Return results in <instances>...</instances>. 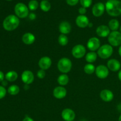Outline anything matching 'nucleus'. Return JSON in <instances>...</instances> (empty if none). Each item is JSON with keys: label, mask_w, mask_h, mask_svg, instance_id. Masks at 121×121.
Returning <instances> with one entry per match:
<instances>
[{"label": "nucleus", "mask_w": 121, "mask_h": 121, "mask_svg": "<svg viewBox=\"0 0 121 121\" xmlns=\"http://www.w3.org/2000/svg\"><path fill=\"white\" fill-rule=\"evenodd\" d=\"M105 9L111 16H119L121 15V1L119 0H108L105 5Z\"/></svg>", "instance_id": "f257e3e1"}, {"label": "nucleus", "mask_w": 121, "mask_h": 121, "mask_svg": "<svg viewBox=\"0 0 121 121\" xmlns=\"http://www.w3.org/2000/svg\"><path fill=\"white\" fill-rule=\"evenodd\" d=\"M20 24L18 17L14 15H9L4 19L3 21V27L5 30L13 31L16 29Z\"/></svg>", "instance_id": "f03ea898"}, {"label": "nucleus", "mask_w": 121, "mask_h": 121, "mask_svg": "<svg viewBox=\"0 0 121 121\" xmlns=\"http://www.w3.org/2000/svg\"><path fill=\"white\" fill-rule=\"evenodd\" d=\"M72 67V61L67 57L61 58L59 60L57 68L63 74H66L71 70Z\"/></svg>", "instance_id": "7ed1b4c3"}, {"label": "nucleus", "mask_w": 121, "mask_h": 121, "mask_svg": "<svg viewBox=\"0 0 121 121\" xmlns=\"http://www.w3.org/2000/svg\"><path fill=\"white\" fill-rule=\"evenodd\" d=\"M113 47L110 44H104L100 46L98 50V55L103 59L109 58L113 54Z\"/></svg>", "instance_id": "20e7f679"}, {"label": "nucleus", "mask_w": 121, "mask_h": 121, "mask_svg": "<svg viewBox=\"0 0 121 121\" xmlns=\"http://www.w3.org/2000/svg\"><path fill=\"white\" fill-rule=\"evenodd\" d=\"M14 11L17 17L20 18H26L29 14L28 7L23 3L17 4L14 8Z\"/></svg>", "instance_id": "39448f33"}, {"label": "nucleus", "mask_w": 121, "mask_h": 121, "mask_svg": "<svg viewBox=\"0 0 121 121\" xmlns=\"http://www.w3.org/2000/svg\"><path fill=\"white\" fill-rule=\"evenodd\" d=\"M108 41L110 45L114 47L121 45V33L115 31H112L108 36Z\"/></svg>", "instance_id": "423d86ee"}, {"label": "nucleus", "mask_w": 121, "mask_h": 121, "mask_svg": "<svg viewBox=\"0 0 121 121\" xmlns=\"http://www.w3.org/2000/svg\"><path fill=\"white\" fill-rule=\"evenodd\" d=\"M86 50L85 46L82 44H78L73 47L72 54L76 59H81L85 56Z\"/></svg>", "instance_id": "0eeeda50"}, {"label": "nucleus", "mask_w": 121, "mask_h": 121, "mask_svg": "<svg viewBox=\"0 0 121 121\" xmlns=\"http://www.w3.org/2000/svg\"><path fill=\"white\" fill-rule=\"evenodd\" d=\"M95 73L98 78L104 79L108 76L109 72V69L108 68L107 66L101 65L96 67Z\"/></svg>", "instance_id": "6e6552de"}, {"label": "nucleus", "mask_w": 121, "mask_h": 121, "mask_svg": "<svg viewBox=\"0 0 121 121\" xmlns=\"http://www.w3.org/2000/svg\"><path fill=\"white\" fill-rule=\"evenodd\" d=\"M87 47L91 52H95L100 48V40L97 37H92L89 39L87 43Z\"/></svg>", "instance_id": "1a4fd4ad"}, {"label": "nucleus", "mask_w": 121, "mask_h": 121, "mask_svg": "<svg viewBox=\"0 0 121 121\" xmlns=\"http://www.w3.org/2000/svg\"><path fill=\"white\" fill-rule=\"evenodd\" d=\"M21 80L26 85H30L34 80V76L30 70H24L21 74Z\"/></svg>", "instance_id": "9d476101"}, {"label": "nucleus", "mask_w": 121, "mask_h": 121, "mask_svg": "<svg viewBox=\"0 0 121 121\" xmlns=\"http://www.w3.org/2000/svg\"><path fill=\"white\" fill-rule=\"evenodd\" d=\"M105 6L102 2L95 4L92 8V14L95 17H100L104 14L105 12Z\"/></svg>", "instance_id": "9b49d317"}, {"label": "nucleus", "mask_w": 121, "mask_h": 121, "mask_svg": "<svg viewBox=\"0 0 121 121\" xmlns=\"http://www.w3.org/2000/svg\"><path fill=\"white\" fill-rule=\"evenodd\" d=\"M61 117L65 121H73L75 119V112L70 108H66L61 112Z\"/></svg>", "instance_id": "f8f14e48"}, {"label": "nucleus", "mask_w": 121, "mask_h": 121, "mask_svg": "<svg viewBox=\"0 0 121 121\" xmlns=\"http://www.w3.org/2000/svg\"><path fill=\"white\" fill-rule=\"evenodd\" d=\"M52 64V59L48 56L42 57L39 61V66L41 69L46 70L51 67Z\"/></svg>", "instance_id": "ddd939ff"}, {"label": "nucleus", "mask_w": 121, "mask_h": 121, "mask_svg": "<svg viewBox=\"0 0 121 121\" xmlns=\"http://www.w3.org/2000/svg\"><path fill=\"white\" fill-rule=\"evenodd\" d=\"M53 96L57 99H61L65 98L67 95V91L63 86H57L53 90Z\"/></svg>", "instance_id": "4468645a"}, {"label": "nucleus", "mask_w": 121, "mask_h": 121, "mask_svg": "<svg viewBox=\"0 0 121 121\" xmlns=\"http://www.w3.org/2000/svg\"><path fill=\"white\" fill-rule=\"evenodd\" d=\"M107 67L109 70L112 72H118L120 70L121 67V63L118 60L115 59H110L107 62Z\"/></svg>", "instance_id": "2eb2a0df"}, {"label": "nucleus", "mask_w": 121, "mask_h": 121, "mask_svg": "<svg viewBox=\"0 0 121 121\" xmlns=\"http://www.w3.org/2000/svg\"><path fill=\"white\" fill-rule=\"evenodd\" d=\"M76 23L77 26L80 28H86L89 24V20L86 15H80L77 17L76 19Z\"/></svg>", "instance_id": "dca6fc26"}, {"label": "nucleus", "mask_w": 121, "mask_h": 121, "mask_svg": "<svg viewBox=\"0 0 121 121\" xmlns=\"http://www.w3.org/2000/svg\"><path fill=\"white\" fill-rule=\"evenodd\" d=\"M110 31L111 30L109 29L108 26H105V25H101L96 28V32L97 35L100 37H108L111 33Z\"/></svg>", "instance_id": "f3484780"}, {"label": "nucleus", "mask_w": 121, "mask_h": 121, "mask_svg": "<svg viewBox=\"0 0 121 121\" xmlns=\"http://www.w3.org/2000/svg\"><path fill=\"white\" fill-rule=\"evenodd\" d=\"M100 97L101 99L106 102H109L113 100L114 95L113 92L109 89H104L100 92Z\"/></svg>", "instance_id": "a211bd4d"}, {"label": "nucleus", "mask_w": 121, "mask_h": 121, "mask_svg": "<svg viewBox=\"0 0 121 121\" xmlns=\"http://www.w3.org/2000/svg\"><path fill=\"white\" fill-rule=\"evenodd\" d=\"M59 31L62 34H69L70 33L71 30H72V26L70 24L66 21H62L61 23L59 24Z\"/></svg>", "instance_id": "6ab92c4d"}, {"label": "nucleus", "mask_w": 121, "mask_h": 121, "mask_svg": "<svg viewBox=\"0 0 121 121\" xmlns=\"http://www.w3.org/2000/svg\"><path fill=\"white\" fill-rule=\"evenodd\" d=\"M35 37L33 34L31 33H26L22 35V41L25 44L30 45L34 43Z\"/></svg>", "instance_id": "aec40b11"}, {"label": "nucleus", "mask_w": 121, "mask_h": 121, "mask_svg": "<svg viewBox=\"0 0 121 121\" xmlns=\"http://www.w3.org/2000/svg\"><path fill=\"white\" fill-rule=\"evenodd\" d=\"M5 78L7 81L13 82L15 81L17 79L18 74L14 70L9 71L6 73V74L5 75Z\"/></svg>", "instance_id": "412c9836"}, {"label": "nucleus", "mask_w": 121, "mask_h": 121, "mask_svg": "<svg viewBox=\"0 0 121 121\" xmlns=\"http://www.w3.org/2000/svg\"><path fill=\"white\" fill-rule=\"evenodd\" d=\"M69 82V78L66 74H62L57 78V82L61 86H66Z\"/></svg>", "instance_id": "4be33fe9"}, {"label": "nucleus", "mask_w": 121, "mask_h": 121, "mask_svg": "<svg viewBox=\"0 0 121 121\" xmlns=\"http://www.w3.org/2000/svg\"><path fill=\"white\" fill-rule=\"evenodd\" d=\"M97 57H98V54L95 52H89L86 54V56H85V59L88 63H92L96 60Z\"/></svg>", "instance_id": "5701e85b"}, {"label": "nucleus", "mask_w": 121, "mask_h": 121, "mask_svg": "<svg viewBox=\"0 0 121 121\" xmlns=\"http://www.w3.org/2000/svg\"><path fill=\"white\" fill-rule=\"evenodd\" d=\"M108 27L112 31H117L119 28V22L117 19H112L109 22Z\"/></svg>", "instance_id": "b1692460"}, {"label": "nucleus", "mask_w": 121, "mask_h": 121, "mask_svg": "<svg viewBox=\"0 0 121 121\" xmlns=\"http://www.w3.org/2000/svg\"><path fill=\"white\" fill-rule=\"evenodd\" d=\"M19 92H20V87L16 85H11L8 89V93L11 95H17L18 94Z\"/></svg>", "instance_id": "393cba45"}, {"label": "nucleus", "mask_w": 121, "mask_h": 121, "mask_svg": "<svg viewBox=\"0 0 121 121\" xmlns=\"http://www.w3.org/2000/svg\"><path fill=\"white\" fill-rule=\"evenodd\" d=\"M96 68L92 63H87L84 67V72L87 74H92L95 72Z\"/></svg>", "instance_id": "a878e982"}, {"label": "nucleus", "mask_w": 121, "mask_h": 121, "mask_svg": "<svg viewBox=\"0 0 121 121\" xmlns=\"http://www.w3.org/2000/svg\"><path fill=\"white\" fill-rule=\"evenodd\" d=\"M40 8L44 12H48L51 8V4L48 1L43 0L40 2Z\"/></svg>", "instance_id": "bb28decb"}, {"label": "nucleus", "mask_w": 121, "mask_h": 121, "mask_svg": "<svg viewBox=\"0 0 121 121\" xmlns=\"http://www.w3.org/2000/svg\"><path fill=\"white\" fill-rule=\"evenodd\" d=\"M58 42H59V44L61 45V46H65L68 44L69 39L66 36V35L61 34L58 38Z\"/></svg>", "instance_id": "cd10ccee"}, {"label": "nucleus", "mask_w": 121, "mask_h": 121, "mask_svg": "<svg viewBox=\"0 0 121 121\" xmlns=\"http://www.w3.org/2000/svg\"><path fill=\"white\" fill-rule=\"evenodd\" d=\"M39 7V3L36 0H31L28 3V8L31 11H35Z\"/></svg>", "instance_id": "c85d7f7f"}, {"label": "nucleus", "mask_w": 121, "mask_h": 121, "mask_svg": "<svg viewBox=\"0 0 121 121\" xmlns=\"http://www.w3.org/2000/svg\"><path fill=\"white\" fill-rule=\"evenodd\" d=\"M82 6L84 8H88L91 5L92 3V0H80Z\"/></svg>", "instance_id": "c756f323"}, {"label": "nucleus", "mask_w": 121, "mask_h": 121, "mask_svg": "<svg viewBox=\"0 0 121 121\" xmlns=\"http://www.w3.org/2000/svg\"><path fill=\"white\" fill-rule=\"evenodd\" d=\"M46 72H45V70H42V69H40L37 72V76L39 79H42L45 78V76H46Z\"/></svg>", "instance_id": "7c9ffc66"}, {"label": "nucleus", "mask_w": 121, "mask_h": 121, "mask_svg": "<svg viewBox=\"0 0 121 121\" xmlns=\"http://www.w3.org/2000/svg\"><path fill=\"white\" fill-rule=\"evenodd\" d=\"M7 93V91L5 87L2 86H0V99L4 98Z\"/></svg>", "instance_id": "2f4dec72"}, {"label": "nucleus", "mask_w": 121, "mask_h": 121, "mask_svg": "<svg viewBox=\"0 0 121 121\" xmlns=\"http://www.w3.org/2000/svg\"><path fill=\"white\" fill-rule=\"evenodd\" d=\"M79 0H66V2L70 6L76 5L79 2Z\"/></svg>", "instance_id": "473e14b6"}, {"label": "nucleus", "mask_w": 121, "mask_h": 121, "mask_svg": "<svg viewBox=\"0 0 121 121\" xmlns=\"http://www.w3.org/2000/svg\"><path fill=\"white\" fill-rule=\"evenodd\" d=\"M79 13L80 15H85L86 13V8L84 7H80L79 9Z\"/></svg>", "instance_id": "72a5a7b5"}, {"label": "nucleus", "mask_w": 121, "mask_h": 121, "mask_svg": "<svg viewBox=\"0 0 121 121\" xmlns=\"http://www.w3.org/2000/svg\"><path fill=\"white\" fill-rule=\"evenodd\" d=\"M35 17H36V15H35V14H34V13H31L29 15V18L31 20H35Z\"/></svg>", "instance_id": "f704fd0d"}, {"label": "nucleus", "mask_w": 121, "mask_h": 121, "mask_svg": "<svg viewBox=\"0 0 121 121\" xmlns=\"http://www.w3.org/2000/svg\"><path fill=\"white\" fill-rule=\"evenodd\" d=\"M5 78L4 74L3 72H2L1 71H0V82H2L4 80V79Z\"/></svg>", "instance_id": "c9c22d12"}, {"label": "nucleus", "mask_w": 121, "mask_h": 121, "mask_svg": "<svg viewBox=\"0 0 121 121\" xmlns=\"http://www.w3.org/2000/svg\"><path fill=\"white\" fill-rule=\"evenodd\" d=\"M22 121H34L33 120V119H32L31 117L27 116V117H26L24 118Z\"/></svg>", "instance_id": "e433bc0d"}, {"label": "nucleus", "mask_w": 121, "mask_h": 121, "mask_svg": "<svg viewBox=\"0 0 121 121\" xmlns=\"http://www.w3.org/2000/svg\"><path fill=\"white\" fill-rule=\"evenodd\" d=\"M117 109H118V111H119V112H121V103L118 104V106H117Z\"/></svg>", "instance_id": "4c0bfd02"}, {"label": "nucleus", "mask_w": 121, "mask_h": 121, "mask_svg": "<svg viewBox=\"0 0 121 121\" xmlns=\"http://www.w3.org/2000/svg\"><path fill=\"white\" fill-rule=\"evenodd\" d=\"M118 78H119V80L121 82V70H120L118 73Z\"/></svg>", "instance_id": "58836bf2"}, {"label": "nucleus", "mask_w": 121, "mask_h": 121, "mask_svg": "<svg viewBox=\"0 0 121 121\" xmlns=\"http://www.w3.org/2000/svg\"><path fill=\"white\" fill-rule=\"evenodd\" d=\"M2 83L4 86H6V85H7V81H5V80H3V81L2 82Z\"/></svg>", "instance_id": "ea45409f"}, {"label": "nucleus", "mask_w": 121, "mask_h": 121, "mask_svg": "<svg viewBox=\"0 0 121 121\" xmlns=\"http://www.w3.org/2000/svg\"><path fill=\"white\" fill-rule=\"evenodd\" d=\"M118 53H119V56L121 57V45L120 46V47H119V50H118Z\"/></svg>", "instance_id": "a19ab883"}, {"label": "nucleus", "mask_w": 121, "mask_h": 121, "mask_svg": "<svg viewBox=\"0 0 121 121\" xmlns=\"http://www.w3.org/2000/svg\"><path fill=\"white\" fill-rule=\"evenodd\" d=\"M92 26H93V24H92V22H89V24L88 25V27H89V28H91L92 27Z\"/></svg>", "instance_id": "79ce46f5"}, {"label": "nucleus", "mask_w": 121, "mask_h": 121, "mask_svg": "<svg viewBox=\"0 0 121 121\" xmlns=\"http://www.w3.org/2000/svg\"><path fill=\"white\" fill-rule=\"evenodd\" d=\"M118 121H121V115L119 116V119H118Z\"/></svg>", "instance_id": "37998d69"}, {"label": "nucleus", "mask_w": 121, "mask_h": 121, "mask_svg": "<svg viewBox=\"0 0 121 121\" xmlns=\"http://www.w3.org/2000/svg\"><path fill=\"white\" fill-rule=\"evenodd\" d=\"M120 28V32H121V27H120V28Z\"/></svg>", "instance_id": "c03bdc74"}, {"label": "nucleus", "mask_w": 121, "mask_h": 121, "mask_svg": "<svg viewBox=\"0 0 121 121\" xmlns=\"http://www.w3.org/2000/svg\"><path fill=\"white\" fill-rule=\"evenodd\" d=\"M7 1H11V0H7Z\"/></svg>", "instance_id": "a18cd8bd"}, {"label": "nucleus", "mask_w": 121, "mask_h": 121, "mask_svg": "<svg viewBox=\"0 0 121 121\" xmlns=\"http://www.w3.org/2000/svg\"><path fill=\"white\" fill-rule=\"evenodd\" d=\"M46 1H48V0H46Z\"/></svg>", "instance_id": "49530a36"}, {"label": "nucleus", "mask_w": 121, "mask_h": 121, "mask_svg": "<svg viewBox=\"0 0 121 121\" xmlns=\"http://www.w3.org/2000/svg\"></svg>", "instance_id": "de8ad7c7"}]
</instances>
